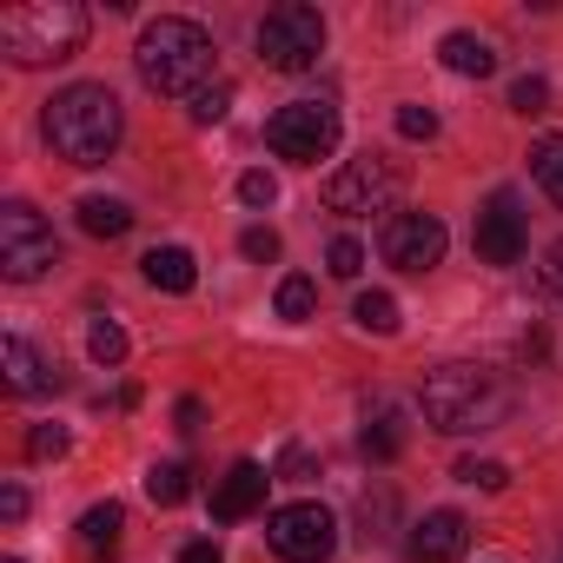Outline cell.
I'll use <instances>...</instances> for the list:
<instances>
[{
	"label": "cell",
	"instance_id": "cell-5",
	"mask_svg": "<svg viewBox=\"0 0 563 563\" xmlns=\"http://www.w3.org/2000/svg\"><path fill=\"white\" fill-rule=\"evenodd\" d=\"M339 133H345V120H339L332 100H286V107L265 120V146H272L278 159H292V166H319V159H332Z\"/></svg>",
	"mask_w": 563,
	"mask_h": 563
},
{
	"label": "cell",
	"instance_id": "cell-31",
	"mask_svg": "<svg viewBox=\"0 0 563 563\" xmlns=\"http://www.w3.org/2000/svg\"><path fill=\"white\" fill-rule=\"evenodd\" d=\"M239 199H245V206H272V199H278V179H272V173H245V179H239Z\"/></svg>",
	"mask_w": 563,
	"mask_h": 563
},
{
	"label": "cell",
	"instance_id": "cell-7",
	"mask_svg": "<svg viewBox=\"0 0 563 563\" xmlns=\"http://www.w3.org/2000/svg\"><path fill=\"white\" fill-rule=\"evenodd\" d=\"M54 265H60L54 225H47L27 199H8V206H0V272H8L14 286H34V278L54 272Z\"/></svg>",
	"mask_w": 563,
	"mask_h": 563
},
{
	"label": "cell",
	"instance_id": "cell-11",
	"mask_svg": "<svg viewBox=\"0 0 563 563\" xmlns=\"http://www.w3.org/2000/svg\"><path fill=\"white\" fill-rule=\"evenodd\" d=\"M471 245H477V258H484V265H517V258H523L530 225H523V212H517V199H510V192H497V199L477 212Z\"/></svg>",
	"mask_w": 563,
	"mask_h": 563
},
{
	"label": "cell",
	"instance_id": "cell-22",
	"mask_svg": "<svg viewBox=\"0 0 563 563\" xmlns=\"http://www.w3.org/2000/svg\"><path fill=\"white\" fill-rule=\"evenodd\" d=\"M146 497H153L159 510L186 504V497H192V471H186V464H153V471H146Z\"/></svg>",
	"mask_w": 563,
	"mask_h": 563
},
{
	"label": "cell",
	"instance_id": "cell-19",
	"mask_svg": "<svg viewBox=\"0 0 563 563\" xmlns=\"http://www.w3.org/2000/svg\"><path fill=\"white\" fill-rule=\"evenodd\" d=\"M120 530H126V510H120L113 497L80 517V543H87V550H120Z\"/></svg>",
	"mask_w": 563,
	"mask_h": 563
},
{
	"label": "cell",
	"instance_id": "cell-29",
	"mask_svg": "<svg viewBox=\"0 0 563 563\" xmlns=\"http://www.w3.org/2000/svg\"><path fill=\"white\" fill-rule=\"evenodd\" d=\"M398 133L405 140H438V113L431 107H398Z\"/></svg>",
	"mask_w": 563,
	"mask_h": 563
},
{
	"label": "cell",
	"instance_id": "cell-24",
	"mask_svg": "<svg viewBox=\"0 0 563 563\" xmlns=\"http://www.w3.org/2000/svg\"><path fill=\"white\" fill-rule=\"evenodd\" d=\"M87 352H93V365H126V332L113 325V319H93V332H87Z\"/></svg>",
	"mask_w": 563,
	"mask_h": 563
},
{
	"label": "cell",
	"instance_id": "cell-25",
	"mask_svg": "<svg viewBox=\"0 0 563 563\" xmlns=\"http://www.w3.org/2000/svg\"><path fill=\"white\" fill-rule=\"evenodd\" d=\"M457 477L477 484V490H504V484H510V464H497V457H464Z\"/></svg>",
	"mask_w": 563,
	"mask_h": 563
},
{
	"label": "cell",
	"instance_id": "cell-36",
	"mask_svg": "<svg viewBox=\"0 0 563 563\" xmlns=\"http://www.w3.org/2000/svg\"><path fill=\"white\" fill-rule=\"evenodd\" d=\"M179 563H225V556H219V543H212V537H199V543H186V550H179Z\"/></svg>",
	"mask_w": 563,
	"mask_h": 563
},
{
	"label": "cell",
	"instance_id": "cell-2",
	"mask_svg": "<svg viewBox=\"0 0 563 563\" xmlns=\"http://www.w3.org/2000/svg\"><path fill=\"white\" fill-rule=\"evenodd\" d=\"M41 126H47V146H54L67 166H107L126 120H120L113 87L80 80V87H67V93L47 100V120H41Z\"/></svg>",
	"mask_w": 563,
	"mask_h": 563
},
{
	"label": "cell",
	"instance_id": "cell-26",
	"mask_svg": "<svg viewBox=\"0 0 563 563\" xmlns=\"http://www.w3.org/2000/svg\"><path fill=\"white\" fill-rule=\"evenodd\" d=\"M510 107H517V113H543V107H550V80H543V74H523V80L510 87Z\"/></svg>",
	"mask_w": 563,
	"mask_h": 563
},
{
	"label": "cell",
	"instance_id": "cell-35",
	"mask_svg": "<svg viewBox=\"0 0 563 563\" xmlns=\"http://www.w3.org/2000/svg\"><path fill=\"white\" fill-rule=\"evenodd\" d=\"M0 517H8V523H21V517H27V490H21V484L0 490Z\"/></svg>",
	"mask_w": 563,
	"mask_h": 563
},
{
	"label": "cell",
	"instance_id": "cell-27",
	"mask_svg": "<svg viewBox=\"0 0 563 563\" xmlns=\"http://www.w3.org/2000/svg\"><path fill=\"white\" fill-rule=\"evenodd\" d=\"M225 107H232V87H225V80H212V87L192 100V120H199V126H219V120H225Z\"/></svg>",
	"mask_w": 563,
	"mask_h": 563
},
{
	"label": "cell",
	"instance_id": "cell-38",
	"mask_svg": "<svg viewBox=\"0 0 563 563\" xmlns=\"http://www.w3.org/2000/svg\"><path fill=\"white\" fill-rule=\"evenodd\" d=\"M8 563H21V556H8Z\"/></svg>",
	"mask_w": 563,
	"mask_h": 563
},
{
	"label": "cell",
	"instance_id": "cell-21",
	"mask_svg": "<svg viewBox=\"0 0 563 563\" xmlns=\"http://www.w3.org/2000/svg\"><path fill=\"white\" fill-rule=\"evenodd\" d=\"M352 319L365 325V332H378V339H398V299L391 292H358V306H352Z\"/></svg>",
	"mask_w": 563,
	"mask_h": 563
},
{
	"label": "cell",
	"instance_id": "cell-32",
	"mask_svg": "<svg viewBox=\"0 0 563 563\" xmlns=\"http://www.w3.org/2000/svg\"><path fill=\"white\" fill-rule=\"evenodd\" d=\"M239 252H245V258H278V232H272V225H252V232L239 239Z\"/></svg>",
	"mask_w": 563,
	"mask_h": 563
},
{
	"label": "cell",
	"instance_id": "cell-16",
	"mask_svg": "<svg viewBox=\"0 0 563 563\" xmlns=\"http://www.w3.org/2000/svg\"><path fill=\"white\" fill-rule=\"evenodd\" d=\"M146 286H159V292H192V286H199L192 252H186V245H153V252H146Z\"/></svg>",
	"mask_w": 563,
	"mask_h": 563
},
{
	"label": "cell",
	"instance_id": "cell-28",
	"mask_svg": "<svg viewBox=\"0 0 563 563\" xmlns=\"http://www.w3.org/2000/svg\"><path fill=\"white\" fill-rule=\"evenodd\" d=\"M325 265H332V278H358V272H365V245H358V239H332Z\"/></svg>",
	"mask_w": 563,
	"mask_h": 563
},
{
	"label": "cell",
	"instance_id": "cell-8",
	"mask_svg": "<svg viewBox=\"0 0 563 563\" xmlns=\"http://www.w3.org/2000/svg\"><path fill=\"white\" fill-rule=\"evenodd\" d=\"M398 166L385 159V153H358V159H345L332 179H325V206L332 212H345V219H365V212H385L391 199H398Z\"/></svg>",
	"mask_w": 563,
	"mask_h": 563
},
{
	"label": "cell",
	"instance_id": "cell-3",
	"mask_svg": "<svg viewBox=\"0 0 563 563\" xmlns=\"http://www.w3.org/2000/svg\"><path fill=\"white\" fill-rule=\"evenodd\" d=\"M212 34L186 14H159L146 34H140V80L166 100H199L206 80H212Z\"/></svg>",
	"mask_w": 563,
	"mask_h": 563
},
{
	"label": "cell",
	"instance_id": "cell-1",
	"mask_svg": "<svg viewBox=\"0 0 563 563\" xmlns=\"http://www.w3.org/2000/svg\"><path fill=\"white\" fill-rule=\"evenodd\" d=\"M424 405V424L444 431V438H471V431H490L510 418V385L504 372L490 365H438L418 391Z\"/></svg>",
	"mask_w": 563,
	"mask_h": 563
},
{
	"label": "cell",
	"instance_id": "cell-6",
	"mask_svg": "<svg viewBox=\"0 0 563 563\" xmlns=\"http://www.w3.org/2000/svg\"><path fill=\"white\" fill-rule=\"evenodd\" d=\"M325 54V21L319 8H299V0H286V8H272L258 21V60L272 74H312Z\"/></svg>",
	"mask_w": 563,
	"mask_h": 563
},
{
	"label": "cell",
	"instance_id": "cell-10",
	"mask_svg": "<svg viewBox=\"0 0 563 563\" xmlns=\"http://www.w3.org/2000/svg\"><path fill=\"white\" fill-rule=\"evenodd\" d=\"M444 245H451V232H444L438 212H391L385 232H378V252H385V265H398V272H431V265L444 258Z\"/></svg>",
	"mask_w": 563,
	"mask_h": 563
},
{
	"label": "cell",
	"instance_id": "cell-9",
	"mask_svg": "<svg viewBox=\"0 0 563 563\" xmlns=\"http://www.w3.org/2000/svg\"><path fill=\"white\" fill-rule=\"evenodd\" d=\"M265 543L286 556V563H325L339 550V517L325 504H312V497L306 504H286V510H272Z\"/></svg>",
	"mask_w": 563,
	"mask_h": 563
},
{
	"label": "cell",
	"instance_id": "cell-18",
	"mask_svg": "<svg viewBox=\"0 0 563 563\" xmlns=\"http://www.w3.org/2000/svg\"><path fill=\"white\" fill-rule=\"evenodd\" d=\"M80 225H87L93 239H126V232H133V206L93 192V199H80Z\"/></svg>",
	"mask_w": 563,
	"mask_h": 563
},
{
	"label": "cell",
	"instance_id": "cell-14",
	"mask_svg": "<svg viewBox=\"0 0 563 563\" xmlns=\"http://www.w3.org/2000/svg\"><path fill=\"white\" fill-rule=\"evenodd\" d=\"M0 372H8V391H14V398H34V391H54V385H60V372H54L27 339H8V345H0Z\"/></svg>",
	"mask_w": 563,
	"mask_h": 563
},
{
	"label": "cell",
	"instance_id": "cell-20",
	"mask_svg": "<svg viewBox=\"0 0 563 563\" xmlns=\"http://www.w3.org/2000/svg\"><path fill=\"white\" fill-rule=\"evenodd\" d=\"M530 179L563 206V133H543V140L530 146Z\"/></svg>",
	"mask_w": 563,
	"mask_h": 563
},
{
	"label": "cell",
	"instance_id": "cell-17",
	"mask_svg": "<svg viewBox=\"0 0 563 563\" xmlns=\"http://www.w3.org/2000/svg\"><path fill=\"white\" fill-rule=\"evenodd\" d=\"M438 60H444L451 74H464V80L497 74V54H490V41H477V34H444V41H438Z\"/></svg>",
	"mask_w": 563,
	"mask_h": 563
},
{
	"label": "cell",
	"instance_id": "cell-12",
	"mask_svg": "<svg viewBox=\"0 0 563 563\" xmlns=\"http://www.w3.org/2000/svg\"><path fill=\"white\" fill-rule=\"evenodd\" d=\"M278 477L265 471V464H252V457H239L219 484H212V517L219 523H239V517H252V510H265V490H272Z\"/></svg>",
	"mask_w": 563,
	"mask_h": 563
},
{
	"label": "cell",
	"instance_id": "cell-4",
	"mask_svg": "<svg viewBox=\"0 0 563 563\" xmlns=\"http://www.w3.org/2000/svg\"><path fill=\"white\" fill-rule=\"evenodd\" d=\"M87 47V8L74 0H34L0 14V54L14 67H60Z\"/></svg>",
	"mask_w": 563,
	"mask_h": 563
},
{
	"label": "cell",
	"instance_id": "cell-34",
	"mask_svg": "<svg viewBox=\"0 0 563 563\" xmlns=\"http://www.w3.org/2000/svg\"><path fill=\"white\" fill-rule=\"evenodd\" d=\"M543 286H550V299L563 306V239H556V245L543 252Z\"/></svg>",
	"mask_w": 563,
	"mask_h": 563
},
{
	"label": "cell",
	"instance_id": "cell-30",
	"mask_svg": "<svg viewBox=\"0 0 563 563\" xmlns=\"http://www.w3.org/2000/svg\"><path fill=\"white\" fill-rule=\"evenodd\" d=\"M27 457H67V431L60 424H34L27 431Z\"/></svg>",
	"mask_w": 563,
	"mask_h": 563
},
{
	"label": "cell",
	"instance_id": "cell-23",
	"mask_svg": "<svg viewBox=\"0 0 563 563\" xmlns=\"http://www.w3.org/2000/svg\"><path fill=\"white\" fill-rule=\"evenodd\" d=\"M312 306H319V286H312L306 272L278 278V319H286V325H306V319H312Z\"/></svg>",
	"mask_w": 563,
	"mask_h": 563
},
{
	"label": "cell",
	"instance_id": "cell-33",
	"mask_svg": "<svg viewBox=\"0 0 563 563\" xmlns=\"http://www.w3.org/2000/svg\"><path fill=\"white\" fill-rule=\"evenodd\" d=\"M272 477H292V484H299V477H312V451H306V444H292L286 457H278V471H272Z\"/></svg>",
	"mask_w": 563,
	"mask_h": 563
},
{
	"label": "cell",
	"instance_id": "cell-37",
	"mask_svg": "<svg viewBox=\"0 0 563 563\" xmlns=\"http://www.w3.org/2000/svg\"><path fill=\"white\" fill-rule=\"evenodd\" d=\"M173 418H179V431H199V418H206V405H199V398H179V411H173Z\"/></svg>",
	"mask_w": 563,
	"mask_h": 563
},
{
	"label": "cell",
	"instance_id": "cell-13",
	"mask_svg": "<svg viewBox=\"0 0 563 563\" xmlns=\"http://www.w3.org/2000/svg\"><path fill=\"white\" fill-rule=\"evenodd\" d=\"M464 543H471V523H464L457 510H424V517L411 523V537H405V556H411V563H457Z\"/></svg>",
	"mask_w": 563,
	"mask_h": 563
},
{
	"label": "cell",
	"instance_id": "cell-15",
	"mask_svg": "<svg viewBox=\"0 0 563 563\" xmlns=\"http://www.w3.org/2000/svg\"><path fill=\"white\" fill-rule=\"evenodd\" d=\"M358 451H365L372 464H391V457L405 451V411H398L391 398H378V405L365 411V431H358Z\"/></svg>",
	"mask_w": 563,
	"mask_h": 563
}]
</instances>
